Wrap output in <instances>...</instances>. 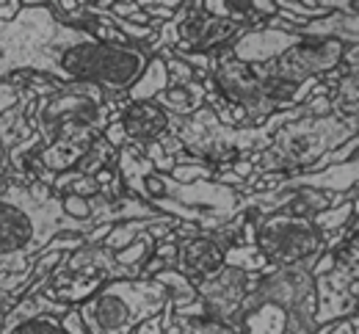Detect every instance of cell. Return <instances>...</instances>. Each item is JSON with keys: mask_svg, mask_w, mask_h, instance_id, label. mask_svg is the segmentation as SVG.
<instances>
[{"mask_svg": "<svg viewBox=\"0 0 359 334\" xmlns=\"http://www.w3.org/2000/svg\"><path fill=\"white\" fill-rule=\"evenodd\" d=\"M158 55H161V58H163V64H166L169 86H185V83H194V81H196V72H194L182 58H177L172 50H161Z\"/></svg>", "mask_w": 359, "mask_h": 334, "instance_id": "4316f807", "label": "cell"}, {"mask_svg": "<svg viewBox=\"0 0 359 334\" xmlns=\"http://www.w3.org/2000/svg\"><path fill=\"white\" fill-rule=\"evenodd\" d=\"M169 22L175 25L177 36L175 53H219L246 31L229 20L210 17L202 3H182Z\"/></svg>", "mask_w": 359, "mask_h": 334, "instance_id": "30bf717a", "label": "cell"}, {"mask_svg": "<svg viewBox=\"0 0 359 334\" xmlns=\"http://www.w3.org/2000/svg\"><path fill=\"white\" fill-rule=\"evenodd\" d=\"M313 265L249 274V293L238 312V334H315Z\"/></svg>", "mask_w": 359, "mask_h": 334, "instance_id": "277c9868", "label": "cell"}, {"mask_svg": "<svg viewBox=\"0 0 359 334\" xmlns=\"http://www.w3.org/2000/svg\"><path fill=\"white\" fill-rule=\"evenodd\" d=\"M359 69H348L332 89V113L337 116H357L359 111Z\"/></svg>", "mask_w": 359, "mask_h": 334, "instance_id": "ffe728a7", "label": "cell"}, {"mask_svg": "<svg viewBox=\"0 0 359 334\" xmlns=\"http://www.w3.org/2000/svg\"><path fill=\"white\" fill-rule=\"evenodd\" d=\"M149 55L94 39L55 17L47 3H22L14 20H0V81L17 72L42 75L58 86L89 83L105 92V105L122 113L125 92L141 78Z\"/></svg>", "mask_w": 359, "mask_h": 334, "instance_id": "6da1fadb", "label": "cell"}, {"mask_svg": "<svg viewBox=\"0 0 359 334\" xmlns=\"http://www.w3.org/2000/svg\"><path fill=\"white\" fill-rule=\"evenodd\" d=\"M169 304V290L155 279H111L75 312L89 334H133L138 323L161 315Z\"/></svg>", "mask_w": 359, "mask_h": 334, "instance_id": "8992f818", "label": "cell"}, {"mask_svg": "<svg viewBox=\"0 0 359 334\" xmlns=\"http://www.w3.org/2000/svg\"><path fill=\"white\" fill-rule=\"evenodd\" d=\"M152 279L169 290V307H172V312H177V309H182V307H188V304L196 301V287L191 285L180 271H175V268H163V271H158Z\"/></svg>", "mask_w": 359, "mask_h": 334, "instance_id": "7402d4cb", "label": "cell"}, {"mask_svg": "<svg viewBox=\"0 0 359 334\" xmlns=\"http://www.w3.org/2000/svg\"><path fill=\"white\" fill-rule=\"evenodd\" d=\"M202 8L210 14V17H222L229 20L241 28H260L269 17L276 14V6L273 0H205Z\"/></svg>", "mask_w": 359, "mask_h": 334, "instance_id": "5bb4252c", "label": "cell"}, {"mask_svg": "<svg viewBox=\"0 0 359 334\" xmlns=\"http://www.w3.org/2000/svg\"><path fill=\"white\" fill-rule=\"evenodd\" d=\"M299 39H302L299 34H282V31H271L266 25H260V28H246L226 50L235 61L252 67V64H269L273 58H279Z\"/></svg>", "mask_w": 359, "mask_h": 334, "instance_id": "7c38bea8", "label": "cell"}, {"mask_svg": "<svg viewBox=\"0 0 359 334\" xmlns=\"http://www.w3.org/2000/svg\"><path fill=\"white\" fill-rule=\"evenodd\" d=\"M158 218V216H155ZM152 218H138V221H122V224H114L111 227V232L105 235L102 240V246L108 249V251H119V249H125V246H130L138 235H144L147 232V224H149Z\"/></svg>", "mask_w": 359, "mask_h": 334, "instance_id": "484cf974", "label": "cell"}, {"mask_svg": "<svg viewBox=\"0 0 359 334\" xmlns=\"http://www.w3.org/2000/svg\"><path fill=\"white\" fill-rule=\"evenodd\" d=\"M138 6H141V11H144L149 20L155 17V22H169L182 3H152V0L147 3V0H144V3H138Z\"/></svg>", "mask_w": 359, "mask_h": 334, "instance_id": "f1b7e54d", "label": "cell"}, {"mask_svg": "<svg viewBox=\"0 0 359 334\" xmlns=\"http://www.w3.org/2000/svg\"><path fill=\"white\" fill-rule=\"evenodd\" d=\"M114 166H116V149L100 136L86 149V155L72 166V172H78L83 177H97L102 169H114Z\"/></svg>", "mask_w": 359, "mask_h": 334, "instance_id": "44dd1931", "label": "cell"}, {"mask_svg": "<svg viewBox=\"0 0 359 334\" xmlns=\"http://www.w3.org/2000/svg\"><path fill=\"white\" fill-rule=\"evenodd\" d=\"M255 224V246L263 251L271 268H290V265H315L323 254V235L313 227L310 218L290 216V213H271L257 216L246 213Z\"/></svg>", "mask_w": 359, "mask_h": 334, "instance_id": "52a82bcc", "label": "cell"}, {"mask_svg": "<svg viewBox=\"0 0 359 334\" xmlns=\"http://www.w3.org/2000/svg\"><path fill=\"white\" fill-rule=\"evenodd\" d=\"M152 251H155V240L144 232V235H138L130 246L114 251V260H116L122 268H135V271H141V265L152 257Z\"/></svg>", "mask_w": 359, "mask_h": 334, "instance_id": "d4e9b609", "label": "cell"}, {"mask_svg": "<svg viewBox=\"0 0 359 334\" xmlns=\"http://www.w3.org/2000/svg\"><path fill=\"white\" fill-rule=\"evenodd\" d=\"M224 265H232V268H241L246 274H263L269 271V260L263 257V251L252 243V246H229L224 254Z\"/></svg>", "mask_w": 359, "mask_h": 334, "instance_id": "cb8c5ba5", "label": "cell"}, {"mask_svg": "<svg viewBox=\"0 0 359 334\" xmlns=\"http://www.w3.org/2000/svg\"><path fill=\"white\" fill-rule=\"evenodd\" d=\"M163 89H169V72L161 55H149L141 78L125 92V102H152Z\"/></svg>", "mask_w": 359, "mask_h": 334, "instance_id": "ac0fdd59", "label": "cell"}, {"mask_svg": "<svg viewBox=\"0 0 359 334\" xmlns=\"http://www.w3.org/2000/svg\"><path fill=\"white\" fill-rule=\"evenodd\" d=\"M357 116L326 113V116H304L282 125L271 136L263 152L249 155V160L255 163L252 177H263V174L293 177L310 172V166L318 163L326 152L357 136Z\"/></svg>", "mask_w": 359, "mask_h": 334, "instance_id": "5b68a950", "label": "cell"}, {"mask_svg": "<svg viewBox=\"0 0 359 334\" xmlns=\"http://www.w3.org/2000/svg\"><path fill=\"white\" fill-rule=\"evenodd\" d=\"M161 321H163V334H238L235 329L208 321V318H180L172 312L169 304L163 307Z\"/></svg>", "mask_w": 359, "mask_h": 334, "instance_id": "d6986e66", "label": "cell"}, {"mask_svg": "<svg viewBox=\"0 0 359 334\" xmlns=\"http://www.w3.org/2000/svg\"><path fill=\"white\" fill-rule=\"evenodd\" d=\"M20 8H22V3H17V0H14V3H0V20H3V22L14 20Z\"/></svg>", "mask_w": 359, "mask_h": 334, "instance_id": "d6a6232c", "label": "cell"}, {"mask_svg": "<svg viewBox=\"0 0 359 334\" xmlns=\"http://www.w3.org/2000/svg\"><path fill=\"white\" fill-rule=\"evenodd\" d=\"M166 116H191L205 105V89L202 83H185V86H169L152 99Z\"/></svg>", "mask_w": 359, "mask_h": 334, "instance_id": "e0dca14e", "label": "cell"}, {"mask_svg": "<svg viewBox=\"0 0 359 334\" xmlns=\"http://www.w3.org/2000/svg\"><path fill=\"white\" fill-rule=\"evenodd\" d=\"M359 332V323H357V315H348L343 321H334L332 332L329 334H357Z\"/></svg>", "mask_w": 359, "mask_h": 334, "instance_id": "1f68e13d", "label": "cell"}, {"mask_svg": "<svg viewBox=\"0 0 359 334\" xmlns=\"http://www.w3.org/2000/svg\"><path fill=\"white\" fill-rule=\"evenodd\" d=\"M194 287H196V298L202 301L205 318L238 332V312L249 293V274L232 265H222Z\"/></svg>", "mask_w": 359, "mask_h": 334, "instance_id": "8fae6325", "label": "cell"}, {"mask_svg": "<svg viewBox=\"0 0 359 334\" xmlns=\"http://www.w3.org/2000/svg\"><path fill=\"white\" fill-rule=\"evenodd\" d=\"M25 113L28 127L42 139L36 158L50 174L69 172L111 122L105 92L89 83L58 86L53 95L34 99Z\"/></svg>", "mask_w": 359, "mask_h": 334, "instance_id": "3957f363", "label": "cell"}, {"mask_svg": "<svg viewBox=\"0 0 359 334\" xmlns=\"http://www.w3.org/2000/svg\"><path fill=\"white\" fill-rule=\"evenodd\" d=\"M61 321V326H64V332L67 334H89L86 332V326L81 323V318H78V312H75V307L64 315V318H58Z\"/></svg>", "mask_w": 359, "mask_h": 334, "instance_id": "f546056e", "label": "cell"}, {"mask_svg": "<svg viewBox=\"0 0 359 334\" xmlns=\"http://www.w3.org/2000/svg\"><path fill=\"white\" fill-rule=\"evenodd\" d=\"M299 36H313V39H337L348 48L359 45V11H332L320 20L307 22Z\"/></svg>", "mask_w": 359, "mask_h": 334, "instance_id": "2e32d148", "label": "cell"}, {"mask_svg": "<svg viewBox=\"0 0 359 334\" xmlns=\"http://www.w3.org/2000/svg\"><path fill=\"white\" fill-rule=\"evenodd\" d=\"M348 45L337 39H313L302 36L290 50L269 64H252V75L257 81H276L287 86H302L304 81H320L323 75L334 72L343 64Z\"/></svg>", "mask_w": 359, "mask_h": 334, "instance_id": "ba28073f", "label": "cell"}, {"mask_svg": "<svg viewBox=\"0 0 359 334\" xmlns=\"http://www.w3.org/2000/svg\"><path fill=\"white\" fill-rule=\"evenodd\" d=\"M133 334H163V321H161V315H152V318H147L144 323H138L133 329Z\"/></svg>", "mask_w": 359, "mask_h": 334, "instance_id": "4dcf8cb0", "label": "cell"}, {"mask_svg": "<svg viewBox=\"0 0 359 334\" xmlns=\"http://www.w3.org/2000/svg\"><path fill=\"white\" fill-rule=\"evenodd\" d=\"M91 230V221L69 218L61 196L39 180L0 186V274H28L53 238L89 235Z\"/></svg>", "mask_w": 359, "mask_h": 334, "instance_id": "7a4b0ae2", "label": "cell"}, {"mask_svg": "<svg viewBox=\"0 0 359 334\" xmlns=\"http://www.w3.org/2000/svg\"><path fill=\"white\" fill-rule=\"evenodd\" d=\"M246 221V213H238L232 221L222 224L219 230L210 232H196L194 238L177 240V260H175V271H180L191 285H196L199 279L210 277L216 268L224 265V254L229 246L238 243V232Z\"/></svg>", "mask_w": 359, "mask_h": 334, "instance_id": "9c48e42d", "label": "cell"}, {"mask_svg": "<svg viewBox=\"0 0 359 334\" xmlns=\"http://www.w3.org/2000/svg\"><path fill=\"white\" fill-rule=\"evenodd\" d=\"M8 334H67V332H64V326H61L58 318L45 315V318H34V321L17 326L14 332H8Z\"/></svg>", "mask_w": 359, "mask_h": 334, "instance_id": "83f0119b", "label": "cell"}, {"mask_svg": "<svg viewBox=\"0 0 359 334\" xmlns=\"http://www.w3.org/2000/svg\"><path fill=\"white\" fill-rule=\"evenodd\" d=\"M125 127L128 146H144V144L158 141L166 133V113L155 102H128V108L119 116Z\"/></svg>", "mask_w": 359, "mask_h": 334, "instance_id": "4fadbf2b", "label": "cell"}, {"mask_svg": "<svg viewBox=\"0 0 359 334\" xmlns=\"http://www.w3.org/2000/svg\"><path fill=\"white\" fill-rule=\"evenodd\" d=\"M354 216H357V196L346 199V202H343V204H337V207H329V210L318 213V216H313L310 221H313L315 230L326 238V235H332V232L343 230Z\"/></svg>", "mask_w": 359, "mask_h": 334, "instance_id": "603a6c76", "label": "cell"}, {"mask_svg": "<svg viewBox=\"0 0 359 334\" xmlns=\"http://www.w3.org/2000/svg\"><path fill=\"white\" fill-rule=\"evenodd\" d=\"M72 307L64 304V301H55L45 293H36V295H20L14 301V307L0 318V332L8 334L14 332L17 326L34 321V318H45V315H53V318H64Z\"/></svg>", "mask_w": 359, "mask_h": 334, "instance_id": "9a60e30c", "label": "cell"}]
</instances>
